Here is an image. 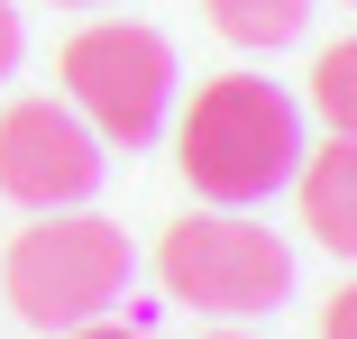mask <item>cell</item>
<instances>
[{"label":"cell","mask_w":357,"mask_h":339,"mask_svg":"<svg viewBox=\"0 0 357 339\" xmlns=\"http://www.w3.org/2000/svg\"><path fill=\"white\" fill-rule=\"evenodd\" d=\"M174 156L192 174L202 202H220V211H248V202H266L275 183H294L303 165V110L284 83L266 74H211L174 128Z\"/></svg>","instance_id":"cell-1"},{"label":"cell","mask_w":357,"mask_h":339,"mask_svg":"<svg viewBox=\"0 0 357 339\" xmlns=\"http://www.w3.org/2000/svg\"><path fill=\"white\" fill-rule=\"evenodd\" d=\"M128 276H137V257L101 211H37V229H19L10 257H0V294H10V312L28 330L101 321L128 294Z\"/></svg>","instance_id":"cell-2"},{"label":"cell","mask_w":357,"mask_h":339,"mask_svg":"<svg viewBox=\"0 0 357 339\" xmlns=\"http://www.w3.org/2000/svg\"><path fill=\"white\" fill-rule=\"evenodd\" d=\"M156 285L211 321H257L294 294V248L248 211H192L156 239Z\"/></svg>","instance_id":"cell-3"},{"label":"cell","mask_w":357,"mask_h":339,"mask_svg":"<svg viewBox=\"0 0 357 339\" xmlns=\"http://www.w3.org/2000/svg\"><path fill=\"white\" fill-rule=\"evenodd\" d=\"M64 92H74L83 128L110 147H156L174 119V46L137 19H101L64 46Z\"/></svg>","instance_id":"cell-4"},{"label":"cell","mask_w":357,"mask_h":339,"mask_svg":"<svg viewBox=\"0 0 357 339\" xmlns=\"http://www.w3.org/2000/svg\"><path fill=\"white\" fill-rule=\"evenodd\" d=\"M0 193L19 211H83L101 193V138L74 101H10L0 110Z\"/></svg>","instance_id":"cell-5"},{"label":"cell","mask_w":357,"mask_h":339,"mask_svg":"<svg viewBox=\"0 0 357 339\" xmlns=\"http://www.w3.org/2000/svg\"><path fill=\"white\" fill-rule=\"evenodd\" d=\"M294 193H303V229L357 266V138H330V147H303L294 165Z\"/></svg>","instance_id":"cell-6"},{"label":"cell","mask_w":357,"mask_h":339,"mask_svg":"<svg viewBox=\"0 0 357 339\" xmlns=\"http://www.w3.org/2000/svg\"><path fill=\"white\" fill-rule=\"evenodd\" d=\"M211 28L248 55H266V46H294L312 28V0H211Z\"/></svg>","instance_id":"cell-7"},{"label":"cell","mask_w":357,"mask_h":339,"mask_svg":"<svg viewBox=\"0 0 357 339\" xmlns=\"http://www.w3.org/2000/svg\"><path fill=\"white\" fill-rule=\"evenodd\" d=\"M312 110L330 119V138H357V37L321 46V64H312Z\"/></svg>","instance_id":"cell-8"},{"label":"cell","mask_w":357,"mask_h":339,"mask_svg":"<svg viewBox=\"0 0 357 339\" xmlns=\"http://www.w3.org/2000/svg\"><path fill=\"white\" fill-rule=\"evenodd\" d=\"M321 339H357V285H339V294H330V312H321Z\"/></svg>","instance_id":"cell-9"},{"label":"cell","mask_w":357,"mask_h":339,"mask_svg":"<svg viewBox=\"0 0 357 339\" xmlns=\"http://www.w3.org/2000/svg\"><path fill=\"white\" fill-rule=\"evenodd\" d=\"M19 46H28V37H19V10H10V0H0V83L19 74Z\"/></svg>","instance_id":"cell-10"},{"label":"cell","mask_w":357,"mask_h":339,"mask_svg":"<svg viewBox=\"0 0 357 339\" xmlns=\"http://www.w3.org/2000/svg\"><path fill=\"white\" fill-rule=\"evenodd\" d=\"M64 339H156V330H137V321H110V312H101V321H83V330H64Z\"/></svg>","instance_id":"cell-11"},{"label":"cell","mask_w":357,"mask_h":339,"mask_svg":"<svg viewBox=\"0 0 357 339\" xmlns=\"http://www.w3.org/2000/svg\"><path fill=\"white\" fill-rule=\"evenodd\" d=\"M64 10H110V0H64Z\"/></svg>","instance_id":"cell-12"},{"label":"cell","mask_w":357,"mask_h":339,"mask_svg":"<svg viewBox=\"0 0 357 339\" xmlns=\"http://www.w3.org/2000/svg\"><path fill=\"white\" fill-rule=\"evenodd\" d=\"M220 339H238V330H220Z\"/></svg>","instance_id":"cell-13"}]
</instances>
